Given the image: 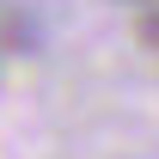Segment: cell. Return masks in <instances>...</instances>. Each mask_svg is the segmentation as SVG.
<instances>
[{"label":"cell","mask_w":159,"mask_h":159,"mask_svg":"<svg viewBox=\"0 0 159 159\" xmlns=\"http://www.w3.org/2000/svg\"><path fill=\"white\" fill-rule=\"evenodd\" d=\"M141 37H147V43L159 49V12H147V25H141Z\"/></svg>","instance_id":"cell-1"}]
</instances>
